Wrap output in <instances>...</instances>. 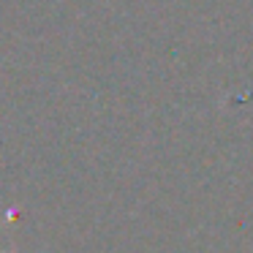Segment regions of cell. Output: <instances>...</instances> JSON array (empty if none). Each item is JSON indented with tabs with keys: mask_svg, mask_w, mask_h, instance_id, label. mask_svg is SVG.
<instances>
[{
	"mask_svg": "<svg viewBox=\"0 0 253 253\" xmlns=\"http://www.w3.org/2000/svg\"><path fill=\"white\" fill-rule=\"evenodd\" d=\"M8 253H11V251H8Z\"/></svg>",
	"mask_w": 253,
	"mask_h": 253,
	"instance_id": "1",
	"label": "cell"
}]
</instances>
